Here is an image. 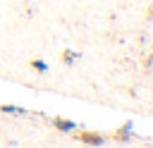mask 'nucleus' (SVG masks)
Wrapping results in <instances>:
<instances>
[{
  "label": "nucleus",
  "instance_id": "1",
  "mask_svg": "<svg viewBox=\"0 0 153 148\" xmlns=\"http://www.w3.org/2000/svg\"><path fill=\"white\" fill-rule=\"evenodd\" d=\"M79 141L81 143H91V146H100L103 143V136L96 134V131H81L79 134Z\"/></svg>",
  "mask_w": 153,
  "mask_h": 148
},
{
  "label": "nucleus",
  "instance_id": "2",
  "mask_svg": "<svg viewBox=\"0 0 153 148\" xmlns=\"http://www.w3.org/2000/svg\"><path fill=\"white\" fill-rule=\"evenodd\" d=\"M53 124H55L60 131H72V129H74V122H67V119H60V117H55Z\"/></svg>",
  "mask_w": 153,
  "mask_h": 148
},
{
  "label": "nucleus",
  "instance_id": "3",
  "mask_svg": "<svg viewBox=\"0 0 153 148\" xmlns=\"http://www.w3.org/2000/svg\"><path fill=\"white\" fill-rule=\"evenodd\" d=\"M31 67L38 72H45V62H41V60H31Z\"/></svg>",
  "mask_w": 153,
  "mask_h": 148
},
{
  "label": "nucleus",
  "instance_id": "4",
  "mask_svg": "<svg viewBox=\"0 0 153 148\" xmlns=\"http://www.w3.org/2000/svg\"><path fill=\"white\" fill-rule=\"evenodd\" d=\"M72 60H74V53L67 50V53H65V62H72Z\"/></svg>",
  "mask_w": 153,
  "mask_h": 148
}]
</instances>
